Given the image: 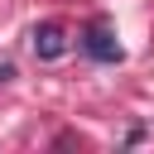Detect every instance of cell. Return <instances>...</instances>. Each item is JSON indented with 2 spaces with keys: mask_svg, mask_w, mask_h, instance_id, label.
<instances>
[{
  "mask_svg": "<svg viewBox=\"0 0 154 154\" xmlns=\"http://www.w3.org/2000/svg\"><path fill=\"white\" fill-rule=\"evenodd\" d=\"M34 53H38L43 63L63 58V53H67V34H63V24H38V29H34Z\"/></svg>",
  "mask_w": 154,
  "mask_h": 154,
  "instance_id": "obj_2",
  "label": "cell"
},
{
  "mask_svg": "<svg viewBox=\"0 0 154 154\" xmlns=\"http://www.w3.org/2000/svg\"><path fill=\"white\" fill-rule=\"evenodd\" d=\"M10 77H14V67H10V63H0V82H10Z\"/></svg>",
  "mask_w": 154,
  "mask_h": 154,
  "instance_id": "obj_3",
  "label": "cell"
},
{
  "mask_svg": "<svg viewBox=\"0 0 154 154\" xmlns=\"http://www.w3.org/2000/svg\"><path fill=\"white\" fill-rule=\"evenodd\" d=\"M82 53H87V58H96V63H120V58H125V48L116 43V34H111V24H106V19H96V24H87V29H82Z\"/></svg>",
  "mask_w": 154,
  "mask_h": 154,
  "instance_id": "obj_1",
  "label": "cell"
}]
</instances>
